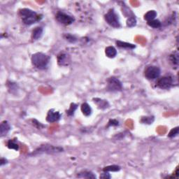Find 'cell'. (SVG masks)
<instances>
[{"instance_id": "cell-1", "label": "cell", "mask_w": 179, "mask_h": 179, "mask_svg": "<svg viewBox=\"0 0 179 179\" xmlns=\"http://www.w3.org/2000/svg\"><path fill=\"white\" fill-rule=\"evenodd\" d=\"M19 15L21 18L22 22L27 25L36 23V22L40 21V20L42 18L41 16L38 15L35 11L29 9H20Z\"/></svg>"}, {"instance_id": "cell-2", "label": "cell", "mask_w": 179, "mask_h": 179, "mask_svg": "<svg viewBox=\"0 0 179 179\" xmlns=\"http://www.w3.org/2000/svg\"><path fill=\"white\" fill-rule=\"evenodd\" d=\"M50 57L43 53H36L32 55L31 60L32 64L38 70H46L50 62Z\"/></svg>"}, {"instance_id": "cell-3", "label": "cell", "mask_w": 179, "mask_h": 179, "mask_svg": "<svg viewBox=\"0 0 179 179\" xmlns=\"http://www.w3.org/2000/svg\"><path fill=\"white\" fill-rule=\"evenodd\" d=\"M63 152V148L59 146H54L52 145H42L36 149L31 154L32 155H36L41 153L47 154H55L58 152Z\"/></svg>"}, {"instance_id": "cell-4", "label": "cell", "mask_w": 179, "mask_h": 179, "mask_svg": "<svg viewBox=\"0 0 179 179\" xmlns=\"http://www.w3.org/2000/svg\"><path fill=\"white\" fill-rule=\"evenodd\" d=\"M105 20L110 26L114 28L121 27V22L118 15L113 9H110L104 16Z\"/></svg>"}, {"instance_id": "cell-5", "label": "cell", "mask_w": 179, "mask_h": 179, "mask_svg": "<svg viewBox=\"0 0 179 179\" xmlns=\"http://www.w3.org/2000/svg\"><path fill=\"white\" fill-rule=\"evenodd\" d=\"M161 74V70L158 67L150 66L148 67L144 72V76L148 80H155L158 78Z\"/></svg>"}, {"instance_id": "cell-6", "label": "cell", "mask_w": 179, "mask_h": 179, "mask_svg": "<svg viewBox=\"0 0 179 179\" xmlns=\"http://www.w3.org/2000/svg\"><path fill=\"white\" fill-rule=\"evenodd\" d=\"M107 89L110 92H118L123 89V85L119 79L115 77H111L108 79Z\"/></svg>"}, {"instance_id": "cell-7", "label": "cell", "mask_w": 179, "mask_h": 179, "mask_svg": "<svg viewBox=\"0 0 179 179\" xmlns=\"http://www.w3.org/2000/svg\"><path fill=\"white\" fill-rule=\"evenodd\" d=\"M55 19L60 24L64 25H70L74 22V18L68 14L63 13V12H58L55 16Z\"/></svg>"}, {"instance_id": "cell-8", "label": "cell", "mask_w": 179, "mask_h": 179, "mask_svg": "<svg viewBox=\"0 0 179 179\" xmlns=\"http://www.w3.org/2000/svg\"><path fill=\"white\" fill-rule=\"evenodd\" d=\"M173 85V78L170 76H164L158 79L157 86L161 89H169Z\"/></svg>"}, {"instance_id": "cell-9", "label": "cell", "mask_w": 179, "mask_h": 179, "mask_svg": "<svg viewBox=\"0 0 179 179\" xmlns=\"http://www.w3.org/2000/svg\"><path fill=\"white\" fill-rule=\"evenodd\" d=\"M57 59H58V64L61 67L68 66L71 61L70 55L64 52H61L60 53H59Z\"/></svg>"}, {"instance_id": "cell-10", "label": "cell", "mask_w": 179, "mask_h": 179, "mask_svg": "<svg viewBox=\"0 0 179 179\" xmlns=\"http://www.w3.org/2000/svg\"><path fill=\"white\" fill-rule=\"evenodd\" d=\"M61 118V114L60 112L55 111L54 109H51L48 111L47 116H46V121L48 123H55V122L58 121Z\"/></svg>"}, {"instance_id": "cell-11", "label": "cell", "mask_w": 179, "mask_h": 179, "mask_svg": "<svg viewBox=\"0 0 179 179\" xmlns=\"http://www.w3.org/2000/svg\"><path fill=\"white\" fill-rule=\"evenodd\" d=\"M10 129H11V126H10L9 123L6 121H3L0 125V134H1V137L7 135L8 132L10 131Z\"/></svg>"}, {"instance_id": "cell-12", "label": "cell", "mask_w": 179, "mask_h": 179, "mask_svg": "<svg viewBox=\"0 0 179 179\" xmlns=\"http://www.w3.org/2000/svg\"><path fill=\"white\" fill-rule=\"evenodd\" d=\"M95 104H96L99 109H106L107 108L109 107V104L107 100L105 99H102L100 98H94L93 99Z\"/></svg>"}, {"instance_id": "cell-13", "label": "cell", "mask_w": 179, "mask_h": 179, "mask_svg": "<svg viewBox=\"0 0 179 179\" xmlns=\"http://www.w3.org/2000/svg\"><path fill=\"white\" fill-rule=\"evenodd\" d=\"M43 34V28L41 27H37L33 30L32 33V38L34 41L39 39L42 36Z\"/></svg>"}, {"instance_id": "cell-14", "label": "cell", "mask_w": 179, "mask_h": 179, "mask_svg": "<svg viewBox=\"0 0 179 179\" xmlns=\"http://www.w3.org/2000/svg\"><path fill=\"white\" fill-rule=\"evenodd\" d=\"M105 54L108 58H114L117 55V50L113 46H108L105 49Z\"/></svg>"}, {"instance_id": "cell-15", "label": "cell", "mask_w": 179, "mask_h": 179, "mask_svg": "<svg viewBox=\"0 0 179 179\" xmlns=\"http://www.w3.org/2000/svg\"><path fill=\"white\" fill-rule=\"evenodd\" d=\"M81 109L83 114L85 115V116H89L92 113V108L90 107V106L87 103L82 104V105L81 107Z\"/></svg>"}, {"instance_id": "cell-16", "label": "cell", "mask_w": 179, "mask_h": 179, "mask_svg": "<svg viewBox=\"0 0 179 179\" xmlns=\"http://www.w3.org/2000/svg\"><path fill=\"white\" fill-rule=\"evenodd\" d=\"M115 43H116L117 46L120 48H128V49H134V48H136L135 45H134L132 44H129V43L123 42V41H117Z\"/></svg>"}, {"instance_id": "cell-17", "label": "cell", "mask_w": 179, "mask_h": 179, "mask_svg": "<svg viewBox=\"0 0 179 179\" xmlns=\"http://www.w3.org/2000/svg\"><path fill=\"white\" fill-rule=\"evenodd\" d=\"M78 176L79 178H96V176L90 171H83L82 172H80L78 174Z\"/></svg>"}, {"instance_id": "cell-18", "label": "cell", "mask_w": 179, "mask_h": 179, "mask_svg": "<svg viewBox=\"0 0 179 179\" xmlns=\"http://www.w3.org/2000/svg\"><path fill=\"white\" fill-rule=\"evenodd\" d=\"M157 16V13L155 11H153V10H152V11H148L147 13H146L145 15H144V19L146 20H147V21H150V20H154L155 17Z\"/></svg>"}, {"instance_id": "cell-19", "label": "cell", "mask_w": 179, "mask_h": 179, "mask_svg": "<svg viewBox=\"0 0 179 179\" xmlns=\"http://www.w3.org/2000/svg\"><path fill=\"white\" fill-rule=\"evenodd\" d=\"M147 24L150 26V27L155 28V29H158V28H160L162 26L161 22H160L159 20H156V19L148 21L147 22Z\"/></svg>"}, {"instance_id": "cell-20", "label": "cell", "mask_w": 179, "mask_h": 179, "mask_svg": "<svg viewBox=\"0 0 179 179\" xmlns=\"http://www.w3.org/2000/svg\"><path fill=\"white\" fill-rule=\"evenodd\" d=\"M121 170V166L118 165H110L107 166L103 169L104 172H119Z\"/></svg>"}, {"instance_id": "cell-21", "label": "cell", "mask_w": 179, "mask_h": 179, "mask_svg": "<svg viewBox=\"0 0 179 179\" xmlns=\"http://www.w3.org/2000/svg\"><path fill=\"white\" fill-rule=\"evenodd\" d=\"M77 108H78V105L76 104H74V103H72L70 105V109L67 111V114L68 115H70V116H72V115H74L75 111H76V110L77 109Z\"/></svg>"}, {"instance_id": "cell-22", "label": "cell", "mask_w": 179, "mask_h": 179, "mask_svg": "<svg viewBox=\"0 0 179 179\" xmlns=\"http://www.w3.org/2000/svg\"><path fill=\"white\" fill-rule=\"evenodd\" d=\"M7 147L9 149H13L15 150H18V149H19V146L16 143L15 140H9L7 143Z\"/></svg>"}, {"instance_id": "cell-23", "label": "cell", "mask_w": 179, "mask_h": 179, "mask_svg": "<svg viewBox=\"0 0 179 179\" xmlns=\"http://www.w3.org/2000/svg\"><path fill=\"white\" fill-rule=\"evenodd\" d=\"M137 19L134 16L129 17L127 20V26L128 27H134L137 25Z\"/></svg>"}, {"instance_id": "cell-24", "label": "cell", "mask_w": 179, "mask_h": 179, "mask_svg": "<svg viewBox=\"0 0 179 179\" xmlns=\"http://www.w3.org/2000/svg\"><path fill=\"white\" fill-rule=\"evenodd\" d=\"M169 59L171 62H172L173 64L175 65V66H178L179 60H178V54L177 53H174L171 55Z\"/></svg>"}, {"instance_id": "cell-25", "label": "cell", "mask_w": 179, "mask_h": 179, "mask_svg": "<svg viewBox=\"0 0 179 179\" xmlns=\"http://www.w3.org/2000/svg\"><path fill=\"white\" fill-rule=\"evenodd\" d=\"M154 121V117L153 116H146L142 117L141 119V122L143 124H148V125H150L153 123Z\"/></svg>"}, {"instance_id": "cell-26", "label": "cell", "mask_w": 179, "mask_h": 179, "mask_svg": "<svg viewBox=\"0 0 179 179\" xmlns=\"http://www.w3.org/2000/svg\"><path fill=\"white\" fill-rule=\"evenodd\" d=\"M179 132V127H176L173 129L169 132V133L168 134V137L169 138H174L178 136Z\"/></svg>"}, {"instance_id": "cell-27", "label": "cell", "mask_w": 179, "mask_h": 179, "mask_svg": "<svg viewBox=\"0 0 179 179\" xmlns=\"http://www.w3.org/2000/svg\"><path fill=\"white\" fill-rule=\"evenodd\" d=\"M64 37L67 41H70L71 43H75L77 41V38L75 37L74 36H73L70 34H64Z\"/></svg>"}, {"instance_id": "cell-28", "label": "cell", "mask_w": 179, "mask_h": 179, "mask_svg": "<svg viewBox=\"0 0 179 179\" xmlns=\"http://www.w3.org/2000/svg\"><path fill=\"white\" fill-rule=\"evenodd\" d=\"M119 125V122L117 120L115 119H111L110 120L108 123V127H111V126H118Z\"/></svg>"}, {"instance_id": "cell-29", "label": "cell", "mask_w": 179, "mask_h": 179, "mask_svg": "<svg viewBox=\"0 0 179 179\" xmlns=\"http://www.w3.org/2000/svg\"><path fill=\"white\" fill-rule=\"evenodd\" d=\"M100 178H103V179H109L111 178V176L110 175V174L108 172H104L103 174H101L99 176Z\"/></svg>"}, {"instance_id": "cell-30", "label": "cell", "mask_w": 179, "mask_h": 179, "mask_svg": "<svg viewBox=\"0 0 179 179\" xmlns=\"http://www.w3.org/2000/svg\"><path fill=\"white\" fill-rule=\"evenodd\" d=\"M7 163H8L7 160H6L5 158H1V160H0V165L1 166L4 165V164H7Z\"/></svg>"}]
</instances>
